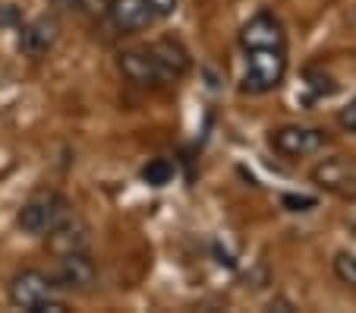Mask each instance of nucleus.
Masks as SVG:
<instances>
[{
  "label": "nucleus",
  "instance_id": "6ab92c4d",
  "mask_svg": "<svg viewBox=\"0 0 356 313\" xmlns=\"http://www.w3.org/2000/svg\"><path fill=\"white\" fill-rule=\"evenodd\" d=\"M350 231L356 234V209H353V215H350Z\"/></svg>",
  "mask_w": 356,
  "mask_h": 313
},
{
  "label": "nucleus",
  "instance_id": "423d86ee",
  "mask_svg": "<svg viewBox=\"0 0 356 313\" xmlns=\"http://www.w3.org/2000/svg\"><path fill=\"white\" fill-rule=\"evenodd\" d=\"M312 181L328 193H337L343 199H356V162H350V158H328V162H322L312 171Z\"/></svg>",
  "mask_w": 356,
  "mask_h": 313
},
{
  "label": "nucleus",
  "instance_id": "0eeeda50",
  "mask_svg": "<svg viewBox=\"0 0 356 313\" xmlns=\"http://www.w3.org/2000/svg\"><path fill=\"white\" fill-rule=\"evenodd\" d=\"M240 48L252 51V48H287V32H284L281 20L271 13H259L243 26L240 32Z\"/></svg>",
  "mask_w": 356,
  "mask_h": 313
},
{
  "label": "nucleus",
  "instance_id": "f8f14e48",
  "mask_svg": "<svg viewBox=\"0 0 356 313\" xmlns=\"http://www.w3.org/2000/svg\"><path fill=\"white\" fill-rule=\"evenodd\" d=\"M44 238H47V247H51L57 257H60V253H73V250H88V228L82 225L76 215L60 222V225L51 234H44Z\"/></svg>",
  "mask_w": 356,
  "mask_h": 313
},
{
  "label": "nucleus",
  "instance_id": "1a4fd4ad",
  "mask_svg": "<svg viewBox=\"0 0 356 313\" xmlns=\"http://www.w3.org/2000/svg\"><path fill=\"white\" fill-rule=\"evenodd\" d=\"M57 35H60V26H57L54 16H38L32 22H22L19 26V51L32 61L44 57L47 51L57 45Z\"/></svg>",
  "mask_w": 356,
  "mask_h": 313
},
{
  "label": "nucleus",
  "instance_id": "7ed1b4c3",
  "mask_svg": "<svg viewBox=\"0 0 356 313\" xmlns=\"http://www.w3.org/2000/svg\"><path fill=\"white\" fill-rule=\"evenodd\" d=\"M246 67H243V92L249 96H265L277 89L287 73V48H252L243 51Z\"/></svg>",
  "mask_w": 356,
  "mask_h": 313
},
{
  "label": "nucleus",
  "instance_id": "f3484780",
  "mask_svg": "<svg viewBox=\"0 0 356 313\" xmlns=\"http://www.w3.org/2000/svg\"><path fill=\"white\" fill-rule=\"evenodd\" d=\"M284 206H287L290 212H306L316 206V199L312 197H284Z\"/></svg>",
  "mask_w": 356,
  "mask_h": 313
},
{
  "label": "nucleus",
  "instance_id": "4468645a",
  "mask_svg": "<svg viewBox=\"0 0 356 313\" xmlns=\"http://www.w3.org/2000/svg\"><path fill=\"white\" fill-rule=\"evenodd\" d=\"M334 275L343 282V285H353L356 288V253L341 250L334 257Z\"/></svg>",
  "mask_w": 356,
  "mask_h": 313
},
{
  "label": "nucleus",
  "instance_id": "20e7f679",
  "mask_svg": "<svg viewBox=\"0 0 356 313\" xmlns=\"http://www.w3.org/2000/svg\"><path fill=\"white\" fill-rule=\"evenodd\" d=\"M57 291L67 294H88L98 282V263L88 257V250H73V253H60L51 275Z\"/></svg>",
  "mask_w": 356,
  "mask_h": 313
},
{
  "label": "nucleus",
  "instance_id": "9b49d317",
  "mask_svg": "<svg viewBox=\"0 0 356 313\" xmlns=\"http://www.w3.org/2000/svg\"><path fill=\"white\" fill-rule=\"evenodd\" d=\"M148 48H152L155 61L161 63L168 86H170V82H177V79H180V76L189 70V54H186V48H183L180 41H174V38H161V41H152Z\"/></svg>",
  "mask_w": 356,
  "mask_h": 313
},
{
  "label": "nucleus",
  "instance_id": "dca6fc26",
  "mask_svg": "<svg viewBox=\"0 0 356 313\" xmlns=\"http://www.w3.org/2000/svg\"><path fill=\"white\" fill-rule=\"evenodd\" d=\"M148 10H152V16L155 20H168V16H174L177 10V0H145Z\"/></svg>",
  "mask_w": 356,
  "mask_h": 313
},
{
  "label": "nucleus",
  "instance_id": "2eb2a0df",
  "mask_svg": "<svg viewBox=\"0 0 356 313\" xmlns=\"http://www.w3.org/2000/svg\"><path fill=\"white\" fill-rule=\"evenodd\" d=\"M22 26V13L13 3H0V29H19Z\"/></svg>",
  "mask_w": 356,
  "mask_h": 313
},
{
  "label": "nucleus",
  "instance_id": "6e6552de",
  "mask_svg": "<svg viewBox=\"0 0 356 313\" xmlns=\"http://www.w3.org/2000/svg\"><path fill=\"white\" fill-rule=\"evenodd\" d=\"M120 70L123 76H127L129 82H136V86H168V79H164V70L161 63L155 61V54H152V48H129L120 54Z\"/></svg>",
  "mask_w": 356,
  "mask_h": 313
},
{
  "label": "nucleus",
  "instance_id": "f03ea898",
  "mask_svg": "<svg viewBox=\"0 0 356 313\" xmlns=\"http://www.w3.org/2000/svg\"><path fill=\"white\" fill-rule=\"evenodd\" d=\"M70 215H73V209H70V203L60 197V193L38 190L19 206L16 225H19L26 234H32V238H44V234H51L60 222H67Z\"/></svg>",
  "mask_w": 356,
  "mask_h": 313
},
{
  "label": "nucleus",
  "instance_id": "a211bd4d",
  "mask_svg": "<svg viewBox=\"0 0 356 313\" xmlns=\"http://www.w3.org/2000/svg\"><path fill=\"white\" fill-rule=\"evenodd\" d=\"M337 121H341V127H347L350 133H356V98L341 111V117H337Z\"/></svg>",
  "mask_w": 356,
  "mask_h": 313
},
{
  "label": "nucleus",
  "instance_id": "39448f33",
  "mask_svg": "<svg viewBox=\"0 0 356 313\" xmlns=\"http://www.w3.org/2000/svg\"><path fill=\"white\" fill-rule=\"evenodd\" d=\"M271 149L284 158H306L316 155V152L325 149L328 143V133L318 127H281L271 133Z\"/></svg>",
  "mask_w": 356,
  "mask_h": 313
},
{
  "label": "nucleus",
  "instance_id": "f257e3e1",
  "mask_svg": "<svg viewBox=\"0 0 356 313\" xmlns=\"http://www.w3.org/2000/svg\"><path fill=\"white\" fill-rule=\"evenodd\" d=\"M7 298L13 307L29 313H63L67 300L57 298V288L51 282V275L38 273V269H22L10 279L7 285Z\"/></svg>",
  "mask_w": 356,
  "mask_h": 313
},
{
  "label": "nucleus",
  "instance_id": "ddd939ff",
  "mask_svg": "<svg viewBox=\"0 0 356 313\" xmlns=\"http://www.w3.org/2000/svg\"><path fill=\"white\" fill-rule=\"evenodd\" d=\"M174 174H177V168L168 158H152V162L142 168V181H145L148 187H168L170 181H174Z\"/></svg>",
  "mask_w": 356,
  "mask_h": 313
},
{
  "label": "nucleus",
  "instance_id": "9d476101",
  "mask_svg": "<svg viewBox=\"0 0 356 313\" xmlns=\"http://www.w3.org/2000/svg\"><path fill=\"white\" fill-rule=\"evenodd\" d=\"M108 20L117 32H139L155 20L145 0H108Z\"/></svg>",
  "mask_w": 356,
  "mask_h": 313
}]
</instances>
